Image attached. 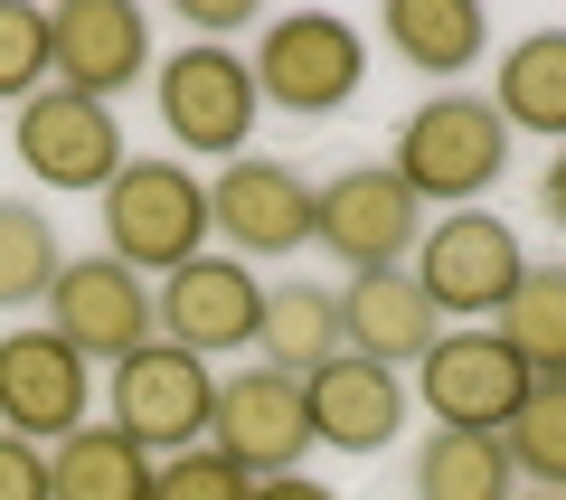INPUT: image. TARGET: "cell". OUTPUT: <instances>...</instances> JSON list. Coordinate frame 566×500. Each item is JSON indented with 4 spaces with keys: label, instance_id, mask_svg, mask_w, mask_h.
<instances>
[{
    "label": "cell",
    "instance_id": "cell-22",
    "mask_svg": "<svg viewBox=\"0 0 566 500\" xmlns=\"http://www.w3.org/2000/svg\"><path fill=\"white\" fill-rule=\"evenodd\" d=\"M416 500H520V472H510L501 435H453V425H434V435L416 444Z\"/></svg>",
    "mask_w": 566,
    "mask_h": 500
},
{
    "label": "cell",
    "instance_id": "cell-18",
    "mask_svg": "<svg viewBox=\"0 0 566 500\" xmlns=\"http://www.w3.org/2000/svg\"><path fill=\"white\" fill-rule=\"evenodd\" d=\"M255 350H264V368H283V378H312V368H331V360L349 350V331H340V283H322V274H283V283H264Z\"/></svg>",
    "mask_w": 566,
    "mask_h": 500
},
{
    "label": "cell",
    "instance_id": "cell-13",
    "mask_svg": "<svg viewBox=\"0 0 566 500\" xmlns=\"http://www.w3.org/2000/svg\"><path fill=\"white\" fill-rule=\"evenodd\" d=\"M208 454H227L245 481H274V472H303L312 454V406H303V378L283 368H237L218 378V416H208Z\"/></svg>",
    "mask_w": 566,
    "mask_h": 500
},
{
    "label": "cell",
    "instance_id": "cell-14",
    "mask_svg": "<svg viewBox=\"0 0 566 500\" xmlns=\"http://www.w3.org/2000/svg\"><path fill=\"white\" fill-rule=\"evenodd\" d=\"M151 312H161V341L189 350V360H227V350H255V321H264V283L255 264L237 256H189L180 274H161V293H151Z\"/></svg>",
    "mask_w": 566,
    "mask_h": 500
},
{
    "label": "cell",
    "instance_id": "cell-25",
    "mask_svg": "<svg viewBox=\"0 0 566 500\" xmlns=\"http://www.w3.org/2000/svg\"><path fill=\"white\" fill-rule=\"evenodd\" d=\"M501 454H510V472H528V491L566 500V378L528 387V406L501 425Z\"/></svg>",
    "mask_w": 566,
    "mask_h": 500
},
{
    "label": "cell",
    "instance_id": "cell-26",
    "mask_svg": "<svg viewBox=\"0 0 566 500\" xmlns=\"http://www.w3.org/2000/svg\"><path fill=\"white\" fill-rule=\"evenodd\" d=\"M48 85H57V66H48V10L0 0V104L20 114L29 95H48Z\"/></svg>",
    "mask_w": 566,
    "mask_h": 500
},
{
    "label": "cell",
    "instance_id": "cell-32",
    "mask_svg": "<svg viewBox=\"0 0 566 500\" xmlns=\"http://www.w3.org/2000/svg\"><path fill=\"white\" fill-rule=\"evenodd\" d=\"M520 500H557V491H520Z\"/></svg>",
    "mask_w": 566,
    "mask_h": 500
},
{
    "label": "cell",
    "instance_id": "cell-23",
    "mask_svg": "<svg viewBox=\"0 0 566 500\" xmlns=\"http://www.w3.org/2000/svg\"><path fill=\"white\" fill-rule=\"evenodd\" d=\"M510 350H520V368L528 378H566V264L547 256V264H528L520 274V293L501 302V321H491Z\"/></svg>",
    "mask_w": 566,
    "mask_h": 500
},
{
    "label": "cell",
    "instance_id": "cell-2",
    "mask_svg": "<svg viewBox=\"0 0 566 500\" xmlns=\"http://www.w3.org/2000/svg\"><path fill=\"white\" fill-rule=\"evenodd\" d=\"M95 218H104V256L133 264L142 283L208 256V180L170 152H133L114 170V189L95 199Z\"/></svg>",
    "mask_w": 566,
    "mask_h": 500
},
{
    "label": "cell",
    "instance_id": "cell-27",
    "mask_svg": "<svg viewBox=\"0 0 566 500\" xmlns=\"http://www.w3.org/2000/svg\"><path fill=\"white\" fill-rule=\"evenodd\" d=\"M151 500H255V481H245L227 454L189 444V454H161V472H151Z\"/></svg>",
    "mask_w": 566,
    "mask_h": 500
},
{
    "label": "cell",
    "instance_id": "cell-12",
    "mask_svg": "<svg viewBox=\"0 0 566 500\" xmlns=\"http://www.w3.org/2000/svg\"><path fill=\"white\" fill-rule=\"evenodd\" d=\"M39 312H48V331H57V341L76 350V360H95V368L133 360L142 341H161L151 283H142L133 264H114V256H66Z\"/></svg>",
    "mask_w": 566,
    "mask_h": 500
},
{
    "label": "cell",
    "instance_id": "cell-20",
    "mask_svg": "<svg viewBox=\"0 0 566 500\" xmlns=\"http://www.w3.org/2000/svg\"><path fill=\"white\" fill-rule=\"evenodd\" d=\"M491 114L510 123V142H566V29H528L501 48L491 76Z\"/></svg>",
    "mask_w": 566,
    "mask_h": 500
},
{
    "label": "cell",
    "instance_id": "cell-21",
    "mask_svg": "<svg viewBox=\"0 0 566 500\" xmlns=\"http://www.w3.org/2000/svg\"><path fill=\"white\" fill-rule=\"evenodd\" d=\"M151 472L161 462L123 425H76L66 444H48V500H151Z\"/></svg>",
    "mask_w": 566,
    "mask_h": 500
},
{
    "label": "cell",
    "instance_id": "cell-8",
    "mask_svg": "<svg viewBox=\"0 0 566 500\" xmlns=\"http://www.w3.org/2000/svg\"><path fill=\"white\" fill-rule=\"evenodd\" d=\"M208 237L237 264H283L312 246V180L274 152H237L208 180Z\"/></svg>",
    "mask_w": 566,
    "mask_h": 500
},
{
    "label": "cell",
    "instance_id": "cell-7",
    "mask_svg": "<svg viewBox=\"0 0 566 500\" xmlns=\"http://www.w3.org/2000/svg\"><path fill=\"white\" fill-rule=\"evenodd\" d=\"M424 237L416 189L387 170V160H349L331 180H312V246L349 274H378V264H406Z\"/></svg>",
    "mask_w": 566,
    "mask_h": 500
},
{
    "label": "cell",
    "instance_id": "cell-17",
    "mask_svg": "<svg viewBox=\"0 0 566 500\" xmlns=\"http://www.w3.org/2000/svg\"><path fill=\"white\" fill-rule=\"evenodd\" d=\"M340 331H349L359 360L416 368L424 350L444 341V312L424 302V283L406 274V264H378V274H349V283H340Z\"/></svg>",
    "mask_w": 566,
    "mask_h": 500
},
{
    "label": "cell",
    "instance_id": "cell-30",
    "mask_svg": "<svg viewBox=\"0 0 566 500\" xmlns=\"http://www.w3.org/2000/svg\"><path fill=\"white\" fill-rule=\"evenodd\" d=\"M538 218H547V227H566V142L547 152V170H538Z\"/></svg>",
    "mask_w": 566,
    "mask_h": 500
},
{
    "label": "cell",
    "instance_id": "cell-6",
    "mask_svg": "<svg viewBox=\"0 0 566 500\" xmlns=\"http://www.w3.org/2000/svg\"><path fill=\"white\" fill-rule=\"evenodd\" d=\"M528 387H538V378L520 368V350H510L491 321H453L444 341L416 360L406 397H424V416L453 425V435H501V425L528 406Z\"/></svg>",
    "mask_w": 566,
    "mask_h": 500
},
{
    "label": "cell",
    "instance_id": "cell-10",
    "mask_svg": "<svg viewBox=\"0 0 566 500\" xmlns=\"http://www.w3.org/2000/svg\"><path fill=\"white\" fill-rule=\"evenodd\" d=\"M104 406H114L104 425H123L142 454H189V444H208V416H218V378H208V360H189V350L142 341L133 360H114V378H104Z\"/></svg>",
    "mask_w": 566,
    "mask_h": 500
},
{
    "label": "cell",
    "instance_id": "cell-1",
    "mask_svg": "<svg viewBox=\"0 0 566 500\" xmlns=\"http://www.w3.org/2000/svg\"><path fill=\"white\" fill-rule=\"evenodd\" d=\"M406 189H416L424 218H453V208H482L510 170V123L491 114V95H463V85H434L416 114L397 123V152H387Z\"/></svg>",
    "mask_w": 566,
    "mask_h": 500
},
{
    "label": "cell",
    "instance_id": "cell-11",
    "mask_svg": "<svg viewBox=\"0 0 566 500\" xmlns=\"http://www.w3.org/2000/svg\"><path fill=\"white\" fill-rule=\"evenodd\" d=\"M95 360L48 331V321H20L0 331V435H29V444H66L76 425H95Z\"/></svg>",
    "mask_w": 566,
    "mask_h": 500
},
{
    "label": "cell",
    "instance_id": "cell-9",
    "mask_svg": "<svg viewBox=\"0 0 566 500\" xmlns=\"http://www.w3.org/2000/svg\"><path fill=\"white\" fill-rule=\"evenodd\" d=\"M10 152L29 160L39 189H66V199H104L114 170L133 160L123 152V114L95 95H66V85H48V95H29L10 114Z\"/></svg>",
    "mask_w": 566,
    "mask_h": 500
},
{
    "label": "cell",
    "instance_id": "cell-28",
    "mask_svg": "<svg viewBox=\"0 0 566 500\" xmlns=\"http://www.w3.org/2000/svg\"><path fill=\"white\" fill-rule=\"evenodd\" d=\"M0 500H48V444L0 435Z\"/></svg>",
    "mask_w": 566,
    "mask_h": 500
},
{
    "label": "cell",
    "instance_id": "cell-31",
    "mask_svg": "<svg viewBox=\"0 0 566 500\" xmlns=\"http://www.w3.org/2000/svg\"><path fill=\"white\" fill-rule=\"evenodd\" d=\"M255 500H340V491L312 481V472H274V481H255Z\"/></svg>",
    "mask_w": 566,
    "mask_h": 500
},
{
    "label": "cell",
    "instance_id": "cell-29",
    "mask_svg": "<svg viewBox=\"0 0 566 500\" xmlns=\"http://www.w3.org/2000/svg\"><path fill=\"white\" fill-rule=\"evenodd\" d=\"M245 20H255V10H245V0H189V29H199V39H218V48L237 39Z\"/></svg>",
    "mask_w": 566,
    "mask_h": 500
},
{
    "label": "cell",
    "instance_id": "cell-5",
    "mask_svg": "<svg viewBox=\"0 0 566 500\" xmlns=\"http://www.w3.org/2000/svg\"><path fill=\"white\" fill-rule=\"evenodd\" d=\"M406 274L424 283V302L444 321H501V302L520 293V274H528V246H520V227L491 218V208H453V218H424Z\"/></svg>",
    "mask_w": 566,
    "mask_h": 500
},
{
    "label": "cell",
    "instance_id": "cell-24",
    "mask_svg": "<svg viewBox=\"0 0 566 500\" xmlns=\"http://www.w3.org/2000/svg\"><path fill=\"white\" fill-rule=\"evenodd\" d=\"M57 264H66V246L48 227V208L39 199H0V312H39Z\"/></svg>",
    "mask_w": 566,
    "mask_h": 500
},
{
    "label": "cell",
    "instance_id": "cell-3",
    "mask_svg": "<svg viewBox=\"0 0 566 500\" xmlns=\"http://www.w3.org/2000/svg\"><path fill=\"white\" fill-rule=\"evenodd\" d=\"M151 114H161V133H170V160H237L245 152V133H255V114H264V95H255V66L237 58V48H218V39H180L161 66H151Z\"/></svg>",
    "mask_w": 566,
    "mask_h": 500
},
{
    "label": "cell",
    "instance_id": "cell-15",
    "mask_svg": "<svg viewBox=\"0 0 566 500\" xmlns=\"http://www.w3.org/2000/svg\"><path fill=\"white\" fill-rule=\"evenodd\" d=\"M48 66L66 95L114 104L123 85H151V20L133 0H66L48 10Z\"/></svg>",
    "mask_w": 566,
    "mask_h": 500
},
{
    "label": "cell",
    "instance_id": "cell-19",
    "mask_svg": "<svg viewBox=\"0 0 566 500\" xmlns=\"http://www.w3.org/2000/svg\"><path fill=\"white\" fill-rule=\"evenodd\" d=\"M378 39L397 66H416V76H472V58L491 48V20L482 0H387L378 10Z\"/></svg>",
    "mask_w": 566,
    "mask_h": 500
},
{
    "label": "cell",
    "instance_id": "cell-4",
    "mask_svg": "<svg viewBox=\"0 0 566 500\" xmlns=\"http://www.w3.org/2000/svg\"><path fill=\"white\" fill-rule=\"evenodd\" d=\"M255 95L274 104V114H293V123H331L349 95H359V76H368V39H359V20H340V10H293V20H264V39H255Z\"/></svg>",
    "mask_w": 566,
    "mask_h": 500
},
{
    "label": "cell",
    "instance_id": "cell-16",
    "mask_svg": "<svg viewBox=\"0 0 566 500\" xmlns=\"http://www.w3.org/2000/svg\"><path fill=\"white\" fill-rule=\"evenodd\" d=\"M303 406H312V444H331V454H387L397 425H406V378L359 360V350H340L331 368L303 378Z\"/></svg>",
    "mask_w": 566,
    "mask_h": 500
}]
</instances>
